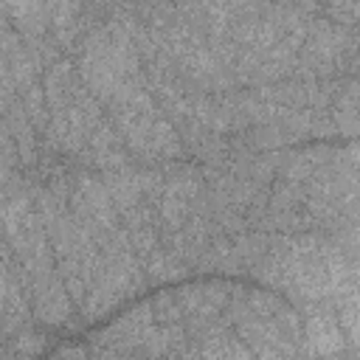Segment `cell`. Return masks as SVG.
Returning <instances> with one entry per match:
<instances>
[{
	"label": "cell",
	"mask_w": 360,
	"mask_h": 360,
	"mask_svg": "<svg viewBox=\"0 0 360 360\" xmlns=\"http://www.w3.org/2000/svg\"><path fill=\"white\" fill-rule=\"evenodd\" d=\"M152 312H155V323H160V326H172V323H180L186 318L177 290L174 292H160L152 301Z\"/></svg>",
	"instance_id": "7c38bea8"
},
{
	"label": "cell",
	"mask_w": 360,
	"mask_h": 360,
	"mask_svg": "<svg viewBox=\"0 0 360 360\" xmlns=\"http://www.w3.org/2000/svg\"><path fill=\"white\" fill-rule=\"evenodd\" d=\"M332 121H335L338 132H343V135H360V79L349 82L335 96Z\"/></svg>",
	"instance_id": "52a82bcc"
},
{
	"label": "cell",
	"mask_w": 360,
	"mask_h": 360,
	"mask_svg": "<svg viewBox=\"0 0 360 360\" xmlns=\"http://www.w3.org/2000/svg\"><path fill=\"white\" fill-rule=\"evenodd\" d=\"M20 360H28V357H37L42 349H45V338L39 335V332H34V329H22V332H17L14 338H11V346H8Z\"/></svg>",
	"instance_id": "4fadbf2b"
},
{
	"label": "cell",
	"mask_w": 360,
	"mask_h": 360,
	"mask_svg": "<svg viewBox=\"0 0 360 360\" xmlns=\"http://www.w3.org/2000/svg\"><path fill=\"white\" fill-rule=\"evenodd\" d=\"M28 292H31L34 315H37L42 323H48V326H62V323H68L73 301H70V295H68L65 281H62L59 273L31 281Z\"/></svg>",
	"instance_id": "3957f363"
},
{
	"label": "cell",
	"mask_w": 360,
	"mask_h": 360,
	"mask_svg": "<svg viewBox=\"0 0 360 360\" xmlns=\"http://www.w3.org/2000/svg\"><path fill=\"white\" fill-rule=\"evenodd\" d=\"M236 335L248 343V349L259 360H295V338L281 329L278 323L253 318L242 309H236Z\"/></svg>",
	"instance_id": "7a4b0ae2"
},
{
	"label": "cell",
	"mask_w": 360,
	"mask_h": 360,
	"mask_svg": "<svg viewBox=\"0 0 360 360\" xmlns=\"http://www.w3.org/2000/svg\"><path fill=\"white\" fill-rule=\"evenodd\" d=\"M335 158V152L332 149H326V146H312V149H301V152H292V155H287L284 158V163H281V174H284V180H292V183H307L318 169H323L329 160Z\"/></svg>",
	"instance_id": "8992f818"
},
{
	"label": "cell",
	"mask_w": 360,
	"mask_h": 360,
	"mask_svg": "<svg viewBox=\"0 0 360 360\" xmlns=\"http://www.w3.org/2000/svg\"><path fill=\"white\" fill-rule=\"evenodd\" d=\"M357 37L332 20H312L298 53L301 76H329L357 53Z\"/></svg>",
	"instance_id": "6da1fadb"
},
{
	"label": "cell",
	"mask_w": 360,
	"mask_h": 360,
	"mask_svg": "<svg viewBox=\"0 0 360 360\" xmlns=\"http://www.w3.org/2000/svg\"><path fill=\"white\" fill-rule=\"evenodd\" d=\"M349 242H352V248H354V253L360 256V231H357V233H352V236H349Z\"/></svg>",
	"instance_id": "5bb4252c"
},
{
	"label": "cell",
	"mask_w": 360,
	"mask_h": 360,
	"mask_svg": "<svg viewBox=\"0 0 360 360\" xmlns=\"http://www.w3.org/2000/svg\"><path fill=\"white\" fill-rule=\"evenodd\" d=\"M338 321L343 335L360 346V295H343L338 298Z\"/></svg>",
	"instance_id": "8fae6325"
},
{
	"label": "cell",
	"mask_w": 360,
	"mask_h": 360,
	"mask_svg": "<svg viewBox=\"0 0 360 360\" xmlns=\"http://www.w3.org/2000/svg\"><path fill=\"white\" fill-rule=\"evenodd\" d=\"M20 98V104H22V110H25V115H28V121L34 124V129H39V132H45L48 129V124H51V110H48V98H45V87L37 82V84H31L25 93H20L17 96Z\"/></svg>",
	"instance_id": "30bf717a"
},
{
	"label": "cell",
	"mask_w": 360,
	"mask_h": 360,
	"mask_svg": "<svg viewBox=\"0 0 360 360\" xmlns=\"http://www.w3.org/2000/svg\"><path fill=\"white\" fill-rule=\"evenodd\" d=\"M177 295H180V304H183L186 318H188L194 326L211 323V321L228 307V301H231L228 287H225V284H217V281L183 287V290H177Z\"/></svg>",
	"instance_id": "277c9868"
},
{
	"label": "cell",
	"mask_w": 360,
	"mask_h": 360,
	"mask_svg": "<svg viewBox=\"0 0 360 360\" xmlns=\"http://www.w3.org/2000/svg\"><path fill=\"white\" fill-rule=\"evenodd\" d=\"M141 264H143V270H146L155 281L180 278V276L186 273V267H188V262H186L177 250H172L169 245H158L152 253H146V256L141 259Z\"/></svg>",
	"instance_id": "ba28073f"
},
{
	"label": "cell",
	"mask_w": 360,
	"mask_h": 360,
	"mask_svg": "<svg viewBox=\"0 0 360 360\" xmlns=\"http://www.w3.org/2000/svg\"><path fill=\"white\" fill-rule=\"evenodd\" d=\"M304 332H307L309 349H312L318 357H335V354H340L343 346H346V335H343V329H340V321H338L335 315H329V312L309 315Z\"/></svg>",
	"instance_id": "5b68a950"
},
{
	"label": "cell",
	"mask_w": 360,
	"mask_h": 360,
	"mask_svg": "<svg viewBox=\"0 0 360 360\" xmlns=\"http://www.w3.org/2000/svg\"><path fill=\"white\" fill-rule=\"evenodd\" d=\"M82 6L79 3H51V31L59 45H73L76 31L82 28Z\"/></svg>",
	"instance_id": "9c48e42d"
}]
</instances>
